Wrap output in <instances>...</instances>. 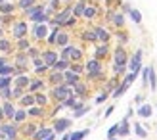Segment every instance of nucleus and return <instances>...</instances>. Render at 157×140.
<instances>
[{
    "mask_svg": "<svg viewBox=\"0 0 157 140\" xmlns=\"http://www.w3.org/2000/svg\"><path fill=\"white\" fill-rule=\"evenodd\" d=\"M35 35H36L38 38H44V37H46V27H44V25H36Z\"/></svg>",
    "mask_w": 157,
    "mask_h": 140,
    "instance_id": "7",
    "label": "nucleus"
},
{
    "mask_svg": "<svg viewBox=\"0 0 157 140\" xmlns=\"http://www.w3.org/2000/svg\"><path fill=\"white\" fill-rule=\"evenodd\" d=\"M115 60H117V64H119V65H123L124 64V50H117V54H115Z\"/></svg>",
    "mask_w": 157,
    "mask_h": 140,
    "instance_id": "8",
    "label": "nucleus"
},
{
    "mask_svg": "<svg viewBox=\"0 0 157 140\" xmlns=\"http://www.w3.org/2000/svg\"><path fill=\"white\" fill-rule=\"evenodd\" d=\"M56 41H58L59 44H65V42H67V35H58Z\"/></svg>",
    "mask_w": 157,
    "mask_h": 140,
    "instance_id": "21",
    "label": "nucleus"
},
{
    "mask_svg": "<svg viewBox=\"0 0 157 140\" xmlns=\"http://www.w3.org/2000/svg\"><path fill=\"white\" fill-rule=\"evenodd\" d=\"M105 52H107V48H105V46H101V48H98V56H104Z\"/></svg>",
    "mask_w": 157,
    "mask_h": 140,
    "instance_id": "27",
    "label": "nucleus"
},
{
    "mask_svg": "<svg viewBox=\"0 0 157 140\" xmlns=\"http://www.w3.org/2000/svg\"><path fill=\"white\" fill-rule=\"evenodd\" d=\"M10 71V67H0V73H8Z\"/></svg>",
    "mask_w": 157,
    "mask_h": 140,
    "instance_id": "31",
    "label": "nucleus"
},
{
    "mask_svg": "<svg viewBox=\"0 0 157 140\" xmlns=\"http://www.w3.org/2000/svg\"><path fill=\"white\" fill-rule=\"evenodd\" d=\"M4 130H6L10 136H13V127H4Z\"/></svg>",
    "mask_w": 157,
    "mask_h": 140,
    "instance_id": "28",
    "label": "nucleus"
},
{
    "mask_svg": "<svg viewBox=\"0 0 157 140\" xmlns=\"http://www.w3.org/2000/svg\"><path fill=\"white\" fill-rule=\"evenodd\" d=\"M63 140H69V134H65V136H63Z\"/></svg>",
    "mask_w": 157,
    "mask_h": 140,
    "instance_id": "33",
    "label": "nucleus"
},
{
    "mask_svg": "<svg viewBox=\"0 0 157 140\" xmlns=\"http://www.w3.org/2000/svg\"><path fill=\"white\" fill-rule=\"evenodd\" d=\"M48 134H52V133H50V129H44V130H38V133L35 134V138L38 140V138H44V136H48Z\"/></svg>",
    "mask_w": 157,
    "mask_h": 140,
    "instance_id": "11",
    "label": "nucleus"
},
{
    "mask_svg": "<svg viewBox=\"0 0 157 140\" xmlns=\"http://www.w3.org/2000/svg\"><path fill=\"white\" fill-rule=\"evenodd\" d=\"M46 140H54V136H52V134H48V138H46Z\"/></svg>",
    "mask_w": 157,
    "mask_h": 140,
    "instance_id": "32",
    "label": "nucleus"
},
{
    "mask_svg": "<svg viewBox=\"0 0 157 140\" xmlns=\"http://www.w3.org/2000/svg\"><path fill=\"white\" fill-rule=\"evenodd\" d=\"M84 15H86V18H92V15H94V8H84Z\"/></svg>",
    "mask_w": 157,
    "mask_h": 140,
    "instance_id": "22",
    "label": "nucleus"
},
{
    "mask_svg": "<svg viewBox=\"0 0 157 140\" xmlns=\"http://www.w3.org/2000/svg\"><path fill=\"white\" fill-rule=\"evenodd\" d=\"M33 2H35V0H21V2H19V6H21V8H29V6L33 4Z\"/></svg>",
    "mask_w": 157,
    "mask_h": 140,
    "instance_id": "20",
    "label": "nucleus"
},
{
    "mask_svg": "<svg viewBox=\"0 0 157 140\" xmlns=\"http://www.w3.org/2000/svg\"><path fill=\"white\" fill-rule=\"evenodd\" d=\"M111 111H113V107H107V111H105L104 115H105V117H109V115H111Z\"/></svg>",
    "mask_w": 157,
    "mask_h": 140,
    "instance_id": "30",
    "label": "nucleus"
},
{
    "mask_svg": "<svg viewBox=\"0 0 157 140\" xmlns=\"http://www.w3.org/2000/svg\"><path fill=\"white\" fill-rule=\"evenodd\" d=\"M69 14H71V8H67V10H63L61 14H58V18H56V23H58V25H63V23L69 21Z\"/></svg>",
    "mask_w": 157,
    "mask_h": 140,
    "instance_id": "1",
    "label": "nucleus"
},
{
    "mask_svg": "<svg viewBox=\"0 0 157 140\" xmlns=\"http://www.w3.org/2000/svg\"><path fill=\"white\" fill-rule=\"evenodd\" d=\"M115 134H119V125H113L111 129H109V133H107V136H109V138H113Z\"/></svg>",
    "mask_w": 157,
    "mask_h": 140,
    "instance_id": "14",
    "label": "nucleus"
},
{
    "mask_svg": "<svg viewBox=\"0 0 157 140\" xmlns=\"http://www.w3.org/2000/svg\"><path fill=\"white\" fill-rule=\"evenodd\" d=\"M151 111H153V110H151V106H150V104H144V106L138 110V115H140V117H150Z\"/></svg>",
    "mask_w": 157,
    "mask_h": 140,
    "instance_id": "2",
    "label": "nucleus"
},
{
    "mask_svg": "<svg viewBox=\"0 0 157 140\" xmlns=\"http://www.w3.org/2000/svg\"><path fill=\"white\" fill-rule=\"evenodd\" d=\"M84 8H86V6H84V2H78V4L75 6V10H73V12H75L77 15H81V14H84Z\"/></svg>",
    "mask_w": 157,
    "mask_h": 140,
    "instance_id": "10",
    "label": "nucleus"
},
{
    "mask_svg": "<svg viewBox=\"0 0 157 140\" xmlns=\"http://www.w3.org/2000/svg\"><path fill=\"white\" fill-rule=\"evenodd\" d=\"M130 18H132V21L134 23H142V14H140L138 10H134V8H130Z\"/></svg>",
    "mask_w": 157,
    "mask_h": 140,
    "instance_id": "6",
    "label": "nucleus"
},
{
    "mask_svg": "<svg viewBox=\"0 0 157 140\" xmlns=\"http://www.w3.org/2000/svg\"><path fill=\"white\" fill-rule=\"evenodd\" d=\"M2 10H4V12H10V10H12V6H10V4H4V6H2Z\"/></svg>",
    "mask_w": 157,
    "mask_h": 140,
    "instance_id": "29",
    "label": "nucleus"
},
{
    "mask_svg": "<svg viewBox=\"0 0 157 140\" xmlns=\"http://www.w3.org/2000/svg\"><path fill=\"white\" fill-rule=\"evenodd\" d=\"M147 75H150V67H146V69H144V73H142V79H144V84L147 83Z\"/></svg>",
    "mask_w": 157,
    "mask_h": 140,
    "instance_id": "24",
    "label": "nucleus"
},
{
    "mask_svg": "<svg viewBox=\"0 0 157 140\" xmlns=\"http://www.w3.org/2000/svg\"><path fill=\"white\" fill-rule=\"evenodd\" d=\"M54 61H56V54L48 52V54H46V64H54Z\"/></svg>",
    "mask_w": 157,
    "mask_h": 140,
    "instance_id": "15",
    "label": "nucleus"
},
{
    "mask_svg": "<svg viewBox=\"0 0 157 140\" xmlns=\"http://www.w3.org/2000/svg\"><path fill=\"white\" fill-rule=\"evenodd\" d=\"M21 33H25V25H23V23H19V25H17V27H15V35H17V37H19Z\"/></svg>",
    "mask_w": 157,
    "mask_h": 140,
    "instance_id": "17",
    "label": "nucleus"
},
{
    "mask_svg": "<svg viewBox=\"0 0 157 140\" xmlns=\"http://www.w3.org/2000/svg\"><path fill=\"white\" fill-rule=\"evenodd\" d=\"M54 94L58 96V100H65V98H69V90H67L65 87H61V88H56V90H54Z\"/></svg>",
    "mask_w": 157,
    "mask_h": 140,
    "instance_id": "3",
    "label": "nucleus"
},
{
    "mask_svg": "<svg viewBox=\"0 0 157 140\" xmlns=\"http://www.w3.org/2000/svg\"><path fill=\"white\" fill-rule=\"evenodd\" d=\"M134 129H136V134H138L140 138H146V134H147V133H146V130H144L142 127H140V125H136Z\"/></svg>",
    "mask_w": 157,
    "mask_h": 140,
    "instance_id": "16",
    "label": "nucleus"
},
{
    "mask_svg": "<svg viewBox=\"0 0 157 140\" xmlns=\"http://www.w3.org/2000/svg\"><path fill=\"white\" fill-rule=\"evenodd\" d=\"M6 115H10V117L13 115V107L12 106H6Z\"/></svg>",
    "mask_w": 157,
    "mask_h": 140,
    "instance_id": "26",
    "label": "nucleus"
},
{
    "mask_svg": "<svg viewBox=\"0 0 157 140\" xmlns=\"http://www.w3.org/2000/svg\"><path fill=\"white\" fill-rule=\"evenodd\" d=\"M90 133V129H84V130H78V133H73L71 136H69V140H82L86 134Z\"/></svg>",
    "mask_w": 157,
    "mask_h": 140,
    "instance_id": "5",
    "label": "nucleus"
},
{
    "mask_svg": "<svg viewBox=\"0 0 157 140\" xmlns=\"http://www.w3.org/2000/svg\"><path fill=\"white\" fill-rule=\"evenodd\" d=\"M69 125H71V121H69V119H59L56 123V130H58V133H61V130H65Z\"/></svg>",
    "mask_w": 157,
    "mask_h": 140,
    "instance_id": "4",
    "label": "nucleus"
},
{
    "mask_svg": "<svg viewBox=\"0 0 157 140\" xmlns=\"http://www.w3.org/2000/svg\"><path fill=\"white\" fill-rule=\"evenodd\" d=\"M65 65H67V64H65V61H58V64H56V65H54V67H56V69H58V71H61V69H65Z\"/></svg>",
    "mask_w": 157,
    "mask_h": 140,
    "instance_id": "23",
    "label": "nucleus"
},
{
    "mask_svg": "<svg viewBox=\"0 0 157 140\" xmlns=\"http://www.w3.org/2000/svg\"><path fill=\"white\" fill-rule=\"evenodd\" d=\"M105 98H107V94H100V96L96 98V104H101V102H105Z\"/></svg>",
    "mask_w": 157,
    "mask_h": 140,
    "instance_id": "25",
    "label": "nucleus"
},
{
    "mask_svg": "<svg viewBox=\"0 0 157 140\" xmlns=\"http://www.w3.org/2000/svg\"><path fill=\"white\" fill-rule=\"evenodd\" d=\"M123 21H124L123 14H117V15H113V23H115V25H123Z\"/></svg>",
    "mask_w": 157,
    "mask_h": 140,
    "instance_id": "13",
    "label": "nucleus"
},
{
    "mask_svg": "<svg viewBox=\"0 0 157 140\" xmlns=\"http://www.w3.org/2000/svg\"><path fill=\"white\" fill-rule=\"evenodd\" d=\"M96 35H98V38H101V41H107L109 38V33L104 31V29H96Z\"/></svg>",
    "mask_w": 157,
    "mask_h": 140,
    "instance_id": "9",
    "label": "nucleus"
},
{
    "mask_svg": "<svg viewBox=\"0 0 157 140\" xmlns=\"http://www.w3.org/2000/svg\"><path fill=\"white\" fill-rule=\"evenodd\" d=\"M100 69V65H98V61H88V71H92V73H96Z\"/></svg>",
    "mask_w": 157,
    "mask_h": 140,
    "instance_id": "12",
    "label": "nucleus"
},
{
    "mask_svg": "<svg viewBox=\"0 0 157 140\" xmlns=\"http://www.w3.org/2000/svg\"><path fill=\"white\" fill-rule=\"evenodd\" d=\"M86 111H88V107H82V110H77V111H75V117H82V115H84Z\"/></svg>",
    "mask_w": 157,
    "mask_h": 140,
    "instance_id": "19",
    "label": "nucleus"
},
{
    "mask_svg": "<svg viewBox=\"0 0 157 140\" xmlns=\"http://www.w3.org/2000/svg\"><path fill=\"white\" fill-rule=\"evenodd\" d=\"M65 77H67V81H71V84H75V83H77V75H75V73H67Z\"/></svg>",
    "mask_w": 157,
    "mask_h": 140,
    "instance_id": "18",
    "label": "nucleus"
}]
</instances>
